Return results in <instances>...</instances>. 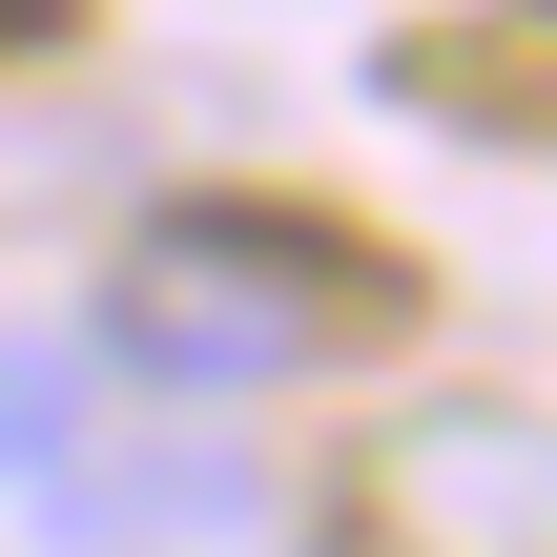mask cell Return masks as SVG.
Returning a JSON list of instances; mask_svg holds the SVG:
<instances>
[{"label":"cell","mask_w":557,"mask_h":557,"mask_svg":"<svg viewBox=\"0 0 557 557\" xmlns=\"http://www.w3.org/2000/svg\"><path fill=\"white\" fill-rule=\"evenodd\" d=\"M351 331H393V269L331 248V207H145L124 269H103V310H83V351H103L124 393H165V413L289 393V372L351 351Z\"/></svg>","instance_id":"cell-1"},{"label":"cell","mask_w":557,"mask_h":557,"mask_svg":"<svg viewBox=\"0 0 557 557\" xmlns=\"http://www.w3.org/2000/svg\"><path fill=\"white\" fill-rule=\"evenodd\" d=\"M83 434H103V351H62V331H0V475L83 496Z\"/></svg>","instance_id":"cell-2"}]
</instances>
